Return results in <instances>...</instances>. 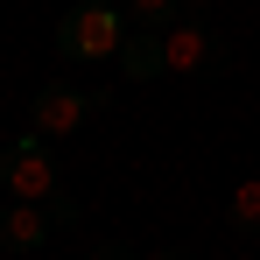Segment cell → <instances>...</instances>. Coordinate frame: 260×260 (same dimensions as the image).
I'll use <instances>...</instances> for the list:
<instances>
[{
  "label": "cell",
  "mask_w": 260,
  "mask_h": 260,
  "mask_svg": "<svg viewBox=\"0 0 260 260\" xmlns=\"http://www.w3.org/2000/svg\"><path fill=\"white\" fill-rule=\"evenodd\" d=\"M0 190H7V197H21V204H49L63 225L78 218V204H71V197H63V183H56V155H49V141H43L36 127L14 134V141L0 148Z\"/></svg>",
  "instance_id": "6da1fadb"
},
{
  "label": "cell",
  "mask_w": 260,
  "mask_h": 260,
  "mask_svg": "<svg viewBox=\"0 0 260 260\" xmlns=\"http://www.w3.org/2000/svg\"><path fill=\"white\" fill-rule=\"evenodd\" d=\"M127 36H134L127 7L85 0V7H71V14L56 21V56H63V63H120Z\"/></svg>",
  "instance_id": "7a4b0ae2"
},
{
  "label": "cell",
  "mask_w": 260,
  "mask_h": 260,
  "mask_svg": "<svg viewBox=\"0 0 260 260\" xmlns=\"http://www.w3.org/2000/svg\"><path fill=\"white\" fill-rule=\"evenodd\" d=\"M162 43H169V78H211V71H225V36H218L204 14L169 21Z\"/></svg>",
  "instance_id": "3957f363"
},
{
  "label": "cell",
  "mask_w": 260,
  "mask_h": 260,
  "mask_svg": "<svg viewBox=\"0 0 260 260\" xmlns=\"http://www.w3.org/2000/svg\"><path fill=\"white\" fill-rule=\"evenodd\" d=\"M99 106H106V91H71V85H43L36 91V106H28V127L43 134H56V141H63V134H78L91 120V113H99Z\"/></svg>",
  "instance_id": "277c9868"
},
{
  "label": "cell",
  "mask_w": 260,
  "mask_h": 260,
  "mask_svg": "<svg viewBox=\"0 0 260 260\" xmlns=\"http://www.w3.org/2000/svg\"><path fill=\"white\" fill-rule=\"evenodd\" d=\"M56 225L63 218L49 211V204H7L0 211V253H14V260H36V253H49V239H56Z\"/></svg>",
  "instance_id": "5b68a950"
},
{
  "label": "cell",
  "mask_w": 260,
  "mask_h": 260,
  "mask_svg": "<svg viewBox=\"0 0 260 260\" xmlns=\"http://www.w3.org/2000/svg\"><path fill=\"white\" fill-rule=\"evenodd\" d=\"M120 71H127L134 85H148V78H169V43H162V28H134L127 49H120Z\"/></svg>",
  "instance_id": "8992f818"
},
{
  "label": "cell",
  "mask_w": 260,
  "mask_h": 260,
  "mask_svg": "<svg viewBox=\"0 0 260 260\" xmlns=\"http://www.w3.org/2000/svg\"><path fill=\"white\" fill-rule=\"evenodd\" d=\"M225 225H232L239 239H260V176L232 190V204H225Z\"/></svg>",
  "instance_id": "52a82bcc"
},
{
  "label": "cell",
  "mask_w": 260,
  "mask_h": 260,
  "mask_svg": "<svg viewBox=\"0 0 260 260\" xmlns=\"http://www.w3.org/2000/svg\"><path fill=\"white\" fill-rule=\"evenodd\" d=\"M190 7L183 0H127V21L134 28H169V21H183Z\"/></svg>",
  "instance_id": "ba28073f"
},
{
  "label": "cell",
  "mask_w": 260,
  "mask_h": 260,
  "mask_svg": "<svg viewBox=\"0 0 260 260\" xmlns=\"http://www.w3.org/2000/svg\"><path fill=\"white\" fill-rule=\"evenodd\" d=\"M91 260H134V246H120V239H113V246H99Z\"/></svg>",
  "instance_id": "9c48e42d"
},
{
  "label": "cell",
  "mask_w": 260,
  "mask_h": 260,
  "mask_svg": "<svg viewBox=\"0 0 260 260\" xmlns=\"http://www.w3.org/2000/svg\"><path fill=\"white\" fill-rule=\"evenodd\" d=\"M134 260H183V253H134Z\"/></svg>",
  "instance_id": "30bf717a"
},
{
  "label": "cell",
  "mask_w": 260,
  "mask_h": 260,
  "mask_svg": "<svg viewBox=\"0 0 260 260\" xmlns=\"http://www.w3.org/2000/svg\"><path fill=\"white\" fill-rule=\"evenodd\" d=\"M183 7H190V14H204V7H211V0H183Z\"/></svg>",
  "instance_id": "8fae6325"
}]
</instances>
